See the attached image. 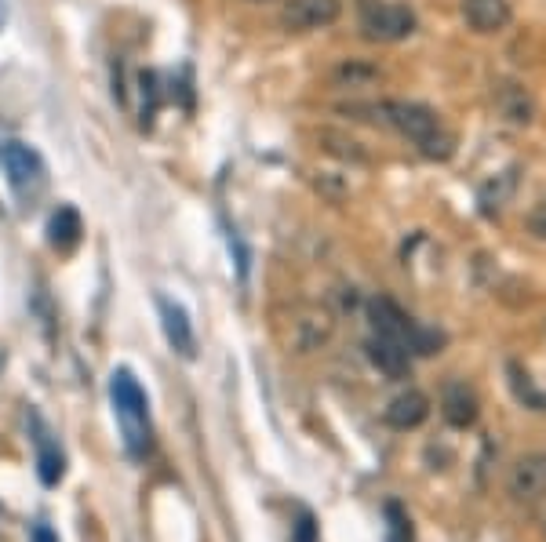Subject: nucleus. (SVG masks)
I'll use <instances>...</instances> for the list:
<instances>
[{
  "mask_svg": "<svg viewBox=\"0 0 546 542\" xmlns=\"http://www.w3.org/2000/svg\"><path fill=\"white\" fill-rule=\"evenodd\" d=\"M110 401H113V415L121 422L128 455L132 459H146V452H150V401H146L139 379L128 368H117L110 375Z\"/></svg>",
  "mask_w": 546,
  "mask_h": 542,
  "instance_id": "nucleus-1",
  "label": "nucleus"
},
{
  "mask_svg": "<svg viewBox=\"0 0 546 542\" xmlns=\"http://www.w3.org/2000/svg\"><path fill=\"white\" fill-rule=\"evenodd\" d=\"M368 317H372L375 335H386V339L401 342L408 353L430 357V353H437L441 346H445V335L430 332V328H419V324H415L394 299H386V295H379V299L368 302Z\"/></svg>",
  "mask_w": 546,
  "mask_h": 542,
  "instance_id": "nucleus-2",
  "label": "nucleus"
},
{
  "mask_svg": "<svg viewBox=\"0 0 546 542\" xmlns=\"http://www.w3.org/2000/svg\"><path fill=\"white\" fill-rule=\"evenodd\" d=\"M361 33L368 41L397 44L415 33V15L405 4L390 0H361Z\"/></svg>",
  "mask_w": 546,
  "mask_h": 542,
  "instance_id": "nucleus-3",
  "label": "nucleus"
},
{
  "mask_svg": "<svg viewBox=\"0 0 546 542\" xmlns=\"http://www.w3.org/2000/svg\"><path fill=\"white\" fill-rule=\"evenodd\" d=\"M0 164H4L8 182L19 193L44 186V161H41V153L30 150V146H22V142H4V146H0Z\"/></svg>",
  "mask_w": 546,
  "mask_h": 542,
  "instance_id": "nucleus-4",
  "label": "nucleus"
},
{
  "mask_svg": "<svg viewBox=\"0 0 546 542\" xmlns=\"http://www.w3.org/2000/svg\"><path fill=\"white\" fill-rule=\"evenodd\" d=\"M506 495L514 502H539L546 495V452L521 455L506 477Z\"/></svg>",
  "mask_w": 546,
  "mask_h": 542,
  "instance_id": "nucleus-5",
  "label": "nucleus"
},
{
  "mask_svg": "<svg viewBox=\"0 0 546 542\" xmlns=\"http://www.w3.org/2000/svg\"><path fill=\"white\" fill-rule=\"evenodd\" d=\"M343 15V0H284L281 22L288 30H324L339 22Z\"/></svg>",
  "mask_w": 546,
  "mask_h": 542,
  "instance_id": "nucleus-6",
  "label": "nucleus"
},
{
  "mask_svg": "<svg viewBox=\"0 0 546 542\" xmlns=\"http://www.w3.org/2000/svg\"><path fill=\"white\" fill-rule=\"evenodd\" d=\"M492 99H496V110L506 124H517V128H525V124L536 121V99H532V91L525 84L517 81H499L496 91H492Z\"/></svg>",
  "mask_w": 546,
  "mask_h": 542,
  "instance_id": "nucleus-7",
  "label": "nucleus"
},
{
  "mask_svg": "<svg viewBox=\"0 0 546 542\" xmlns=\"http://www.w3.org/2000/svg\"><path fill=\"white\" fill-rule=\"evenodd\" d=\"M157 310H161V328H164V339L172 342V350L179 353V357H193L197 353V339H193V324L190 317H186V310H182L179 302L172 299H157Z\"/></svg>",
  "mask_w": 546,
  "mask_h": 542,
  "instance_id": "nucleus-8",
  "label": "nucleus"
},
{
  "mask_svg": "<svg viewBox=\"0 0 546 542\" xmlns=\"http://www.w3.org/2000/svg\"><path fill=\"white\" fill-rule=\"evenodd\" d=\"M30 426H33V444H37V473H41V484L55 488L66 473V459H62L59 444L51 441L48 426L41 422V415H30Z\"/></svg>",
  "mask_w": 546,
  "mask_h": 542,
  "instance_id": "nucleus-9",
  "label": "nucleus"
},
{
  "mask_svg": "<svg viewBox=\"0 0 546 542\" xmlns=\"http://www.w3.org/2000/svg\"><path fill=\"white\" fill-rule=\"evenodd\" d=\"M364 350H368V361H372L386 379H405L408 368H412V353H408L401 342L386 339V335H372V339L364 342Z\"/></svg>",
  "mask_w": 546,
  "mask_h": 542,
  "instance_id": "nucleus-10",
  "label": "nucleus"
},
{
  "mask_svg": "<svg viewBox=\"0 0 546 542\" xmlns=\"http://www.w3.org/2000/svg\"><path fill=\"white\" fill-rule=\"evenodd\" d=\"M463 19L474 33H499L510 26V0H463Z\"/></svg>",
  "mask_w": 546,
  "mask_h": 542,
  "instance_id": "nucleus-11",
  "label": "nucleus"
},
{
  "mask_svg": "<svg viewBox=\"0 0 546 542\" xmlns=\"http://www.w3.org/2000/svg\"><path fill=\"white\" fill-rule=\"evenodd\" d=\"M426 415H430V397H426L423 390H405L386 404L383 419L386 426H394V430H415L419 422H426Z\"/></svg>",
  "mask_w": 546,
  "mask_h": 542,
  "instance_id": "nucleus-12",
  "label": "nucleus"
},
{
  "mask_svg": "<svg viewBox=\"0 0 546 542\" xmlns=\"http://www.w3.org/2000/svg\"><path fill=\"white\" fill-rule=\"evenodd\" d=\"M332 328H335V321L328 310H317V306L314 310H303L299 313V321H295V328H292L295 350L310 353V350H317V346H324V342L332 339Z\"/></svg>",
  "mask_w": 546,
  "mask_h": 542,
  "instance_id": "nucleus-13",
  "label": "nucleus"
},
{
  "mask_svg": "<svg viewBox=\"0 0 546 542\" xmlns=\"http://www.w3.org/2000/svg\"><path fill=\"white\" fill-rule=\"evenodd\" d=\"M477 393L466 386V382H452L445 390V397H441V412H445V419L452 422L455 430H466V426H474L477 422Z\"/></svg>",
  "mask_w": 546,
  "mask_h": 542,
  "instance_id": "nucleus-14",
  "label": "nucleus"
},
{
  "mask_svg": "<svg viewBox=\"0 0 546 542\" xmlns=\"http://www.w3.org/2000/svg\"><path fill=\"white\" fill-rule=\"evenodd\" d=\"M81 233H84L81 215H77L73 208H59L55 215H51L48 241H51V248H55V251H73L77 244H81Z\"/></svg>",
  "mask_w": 546,
  "mask_h": 542,
  "instance_id": "nucleus-15",
  "label": "nucleus"
},
{
  "mask_svg": "<svg viewBox=\"0 0 546 542\" xmlns=\"http://www.w3.org/2000/svg\"><path fill=\"white\" fill-rule=\"evenodd\" d=\"M375 81H383L379 66H372V62H361V59H346V62H339V66L332 70V84H335V88H346V91L372 88Z\"/></svg>",
  "mask_w": 546,
  "mask_h": 542,
  "instance_id": "nucleus-16",
  "label": "nucleus"
},
{
  "mask_svg": "<svg viewBox=\"0 0 546 542\" xmlns=\"http://www.w3.org/2000/svg\"><path fill=\"white\" fill-rule=\"evenodd\" d=\"M317 142H321V150H324V153H332V157H339V161L368 164V153H364L361 142L350 139V135H343V131L324 128V131H317Z\"/></svg>",
  "mask_w": 546,
  "mask_h": 542,
  "instance_id": "nucleus-17",
  "label": "nucleus"
},
{
  "mask_svg": "<svg viewBox=\"0 0 546 542\" xmlns=\"http://www.w3.org/2000/svg\"><path fill=\"white\" fill-rule=\"evenodd\" d=\"M419 153H423L426 161H448V157L455 153V135L445 128H437L430 139L419 142Z\"/></svg>",
  "mask_w": 546,
  "mask_h": 542,
  "instance_id": "nucleus-18",
  "label": "nucleus"
},
{
  "mask_svg": "<svg viewBox=\"0 0 546 542\" xmlns=\"http://www.w3.org/2000/svg\"><path fill=\"white\" fill-rule=\"evenodd\" d=\"M510 375H514V379H510V382H514L517 397H521V401H525L528 408H539V412H546V397L536 390V386H532V382H528V375L521 372L517 364H510Z\"/></svg>",
  "mask_w": 546,
  "mask_h": 542,
  "instance_id": "nucleus-19",
  "label": "nucleus"
},
{
  "mask_svg": "<svg viewBox=\"0 0 546 542\" xmlns=\"http://www.w3.org/2000/svg\"><path fill=\"white\" fill-rule=\"evenodd\" d=\"M386 517H390V539H386V542H412L408 517H405V510H401L397 502H390V506H386Z\"/></svg>",
  "mask_w": 546,
  "mask_h": 542,
  "instance_id": "nucleus-20",
  "label": "nucleus"
},
{
  "mask_svg": "<svg viewBox=\"0 0 546 542\" xmlns=\"http://www.w3.org/2000/svg\"><path fill=\"white\" fill-rule=\"evenodd\" d=\"M525 226H528V233H532V237H539V241H546V201H539L536 208L528 211Z\"/></svg>",
  "mask_w": 546,
  "mask_h": 542,
  "instance_id": "nucleus-21",
  "label": "nucleus"
},
{
  "mask_svg": "<svg viewBox=\"0 0 546 542\" xmlns=\"http://www.w3.org/2000/svg\"><path fill=\"white\" fill-rule=\"evenodd\" d=\"M292 539L295 542H317V524H314V513L310 510L299 513V524H295Z\"/></svg>",
  "mask_w": 546,
  "mask_h": 542,
  "instance_id": "nucleus-22",
  "label": "nucleus"
},
{
  "mask_svg": "<svg viewBox=\"0 0 546 542\" xmlns=\"http://www.w3.org/2000/svg\"><path fill=\"white\" fill-rule=\"evenodd\" d=\"M30 542H59V539H55V532H51L48 524H33V528H30Z\"/></svg>",
  "mask_w": 546,
  "mask_h": 542,
  "instance_id": "nucleus-23",
  "label": "nucleus"
},
{
  "mask_svg": "<svg viewBox=\"0 0 546 542\" xmlns=\"http://www.w3.org/2000/svg\"><path fill=\"white\" fill-rule=\"evenodd\" d=\"M248 4H270V0H248Z\"/></svg>",
  "mask_w": 546,
  "mask_h": 542,
  "instance_id": "nucleus-24",
  "label": "nucleus"
},
{
  "mask_svg": "<svg viewBox=\"0 0 546 542\" xmlns=\"http://www.w3.org/2000/svg\"><path fill=\"white\" fill-rule=\"evenodd\" d=\"M0 22H4V8H0Z\"/></svg>",
  "mask_w": 546,
  "mask_h": 542,
  "instance_id": "nucleus-25",
  "label": "nucleus"
}]
</instances>
